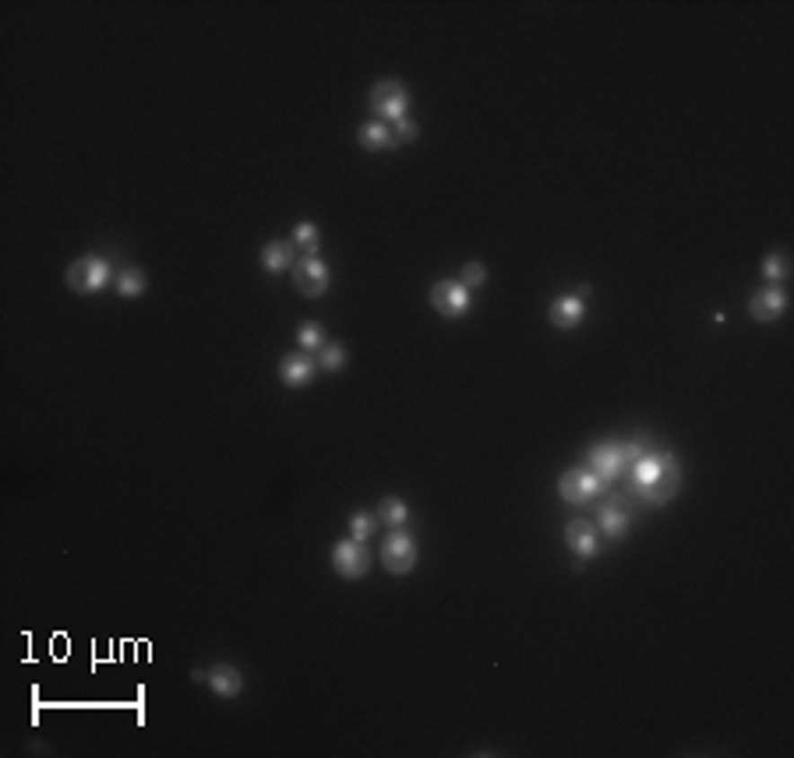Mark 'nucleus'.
<instances>
[{
	"label": "nucleus",
	"instance_id": "25",
	"mask_svg": "<svg viewBox=\"0 0 794 758\" xmlns=\"http://www.w3.org/2000/svg\"><path fill=\"white\" fill-rule=\"evenodd\" d=\"M389 128H393V138H396V145L417 142V135H420L417 120H410V117H402V120H396V124H389Z\"/></svg>",
	"mask_w": 794,
	"mask_h": 758
},
{
	"label": "nucleus",
	"instance_id": "2",
	"mask_svg": "<svg viewBox=\"0 0 794 758\" xmlns=\"http://www.w3.org/2000/svg\"><path fill=\"white\" fill-rule=\"evenodd\" d=\"M110 276H113V269H110V261L100 258V254H85V258H78L71 269H67V289H75V293H100L102 286L110 283Z\"/></svg>",
	"mask_w": 794,
	"mask_h": 758
},
{
	"label": "nucleus",
	"instance_id": "19",
	"mask_svg": "<svg viewBox=\"0 0 794 758\" xmlns=\"http://www.w3.org/2000/svg\"><path fill=\"white\" fill-rule=\"evenodd\" d=\"M146 286H149V279H146V272H138V269H124V272L117 276V293H120L124 300L142 296V293H146Z\"/></svg>",
	"mask_w": 794,
	"mask_h": 758
},
{
	"label": "nucleus",
	"instance_id": "5",
	"mask_svg": "<svg viewBox=\"0 0 794 758\" xmlns=\"http://www.w3.org/2000/svg\"><path fill=\"white\" fill-rule=\"evenodd\" d=\"M604 487H607V480H600L594 470H569V473H561V480H558V494H561V501H569V505H587Z\"/></svg>",
	"mask_w": 794,
	"mask_h": 758
},
{
	"label": "nucleus",
	"instance_id": "26",
	"mask_svg": "<svg viewBox=\"0 0 794 758\" xmlns=\"http://www.w3.org/2000/svg\"><path fill=\"white\" fill-rule=\"evenodd\" d=\"M459 283L466 286V289L484 286V283H488V269H484L481 261H466V265H463V279H459Z\"/></svg>",
	"mask_w": 794,
	"mask_h": 758
},
{
	"label": "nucleus",
	"instance_id": "15",
	"mask_svg": "<svg viewBox=\"0 0 794 758\" xmlns=\"http://www.w3.org/2000/svg\"><path fill=\"white\" fill-rule=\"evenodd\" d=\"M357 142H360V148H367V152H389V148H396L393 128L382 124V120H367V124H360Z\"/></svg>",
	"mask_w": 794,
	"mask_h": 758
},
{
	"label": "nucleus",
	"instance_id": "8",
	"mask_svg": "<svg viewBox=\"0 0 794 758\" xmlns=\"http://www.w3.org/2000/svg\"><path fill=\"white\" fill-rule=\"evenodd\" d=\"M784 311H788V293H784L781 286H766V289L752 293V300H748V314H752L759 325L781 322Z\"/></svg>",
	"mask_w": 794,
	"mask_h": 758
},
{
	"label": "nucleus",
	"instance_id": "6",
	"mask_svg": "<svg viewBox=\"0 0 794 758\" xmlns=\"http://www.w3.org/2000/svg\"><path fill=\"white\" fill-rule=\"evenodd\" d=\"M470 289L459 283V279H442L431 289V307L442 314V318H463L470 311Z\"/></svg>",
	"mask_w": 794,
	"mask_h": 758
},
{
	"label": "nucleus",
	"instance_id": "9",
	"mask_svg": "<svg viewBox=\"0 0 794 758\" xmlns=\"http://www.w3.org/2000/svg\"><path fill=\"white\" fill-rule=\"evenodd\" d=\"M590 470H594L600 480H618L625 473V452L622 445H594L590 448Z\"/></svg>",
	"mask_w": 794,
	"mask_h": 758
},
{
	"label": "nucleus",
	"instance_id": "11",
	"mask_svg": "<svg viewBox=\"0 0 794 758\" xmlns=\"http://www.w3.org/2000/svg\"><path fill=\"white\" fill-rule=\"evenodd\" d=\"M678 487H682V466H678V459H671L667 463V470H664V476L649 487V490H643L640 498H643L649 508H664L675 494H678Z\"/></svg>",
	"mask_w": 794,
	"mask_h": 758
},
{
	"label": "nucleus",
	"instance_id": "3",
	"mask_svg": "<svg viewBox=\"0 0 794 758\" xmlns=\"http://www.w3.org/2000/svg\"><path fill=\"white\" fill-rule=\"evenodd\" d=\"M382 565L389 575H410L413 565H417V540L399 525L385 536L382 543Z\"/></svg>",
	"mask_w": 794,
	"mask_h": 758
},
{
	"label": "nucleus",
	"instance_id": "16",
	"mask_svg": "<svg viewBox=\"0 0 794 758\" xmlns=\"http://www.w3.org/2000/svg\"><path fill=\"white\" fill-rule=\"evenodd\" d=\"M261 269L272 272V276L294 269V243H287V240H269V243L261 247Z\"/></svg>",
	"mask_w": 794,
	"mask_h": 758
},
{
	"label": "nucleus",
	"instance_id": "10",
	"mask_svg": "<svg viewBox=\"0 0 794 758\" xmlns=\"http://www.w3.org/2000/svg\"><path fill=\"white\" fill-rule=\"evenodd\" d=\"M547 318H551V325H554V329H561V332L579 329V325H583V318H587V304H583V296H558V300L551 304Z\"/></svg>",
	"mask_w": 794,
	"mask_h": 758
},
{
	"label": "nucleus",
	"instance_id": "23",
	"mask_svg": "<svg viewBox=\"0 0 794 758\" xmlns=\"http://www.w3.org/2000/svg\"><path fill=\"white\" fill-rule=\"evenodd\" d=\"M318 226L314 223H300L297 230H294V247H300L304 254H318Z\"/></svg>",
	"mask_w": 794,
	"mask_h": 758
},
{
	"label": "nucleus",
	"instance_id": "20",
	"mask_svg": "<svg viewBox=\"0 0 794 758\" xmlns=\"http://www.w3.org/2000/svg\"><path fill=\"white\" fill-rule=\"evenodd\" d=\"M297 342H300V349H304V353H318V349H322L329 339H325V329H322L318 322H304V325H300V332H297Z\"/></svg>",
	"mask_w": 794,
	"mask_h": 758
},
{
	"label": "nucleus",
	"instance_id": "7",
	"mask_svg": "<svg viewBox=\"0 0 794 758\" xmlns=\"http://www.w3.org/2000/svg\"><path fill=\"white\" fill-rule=\"evenodd\" d=\"M332 568L343 578H364V571L371 568V551L360 540H340L332 547Z\"/></svg>",
	"mask_w": 794,
	"mask_h": 758
},
{
	"label": "nucleus",
	"instance_id": "4",
	"mask_svg": "<svg viewBox=\"0 0 794 758\" xmlns=\"http://www.w3.org/2000/svg\"><path fill=\"white\" fill-rule=\"evenodd\" d=\"M290 279H294V289L300 296H307V300L325 296V289H329V265L318 254H304L300 261H294Z\"/></svg>",
	"mask_w": 794,
	"mask_h": 758
},
{
	"label": "nucleus",
	"instance_id": "14",
	"mask_svg": "<svg viewBox=\"0 0 794 758\" xmlns=\"http://www.w3.org/2000/svg\"><path fill=\"white\" fill-rule=\"evenodd\" d=\"M279 378L287 388H304L307 381L314 378V360L307 357V353H290V357H283V364H279Z\"/></svg>",
	"mask_w": 794,
	"mask_h": 758
},
{
	"label": "nucleus",
	"instance_id": "21",
	"mask_svg": "<svg viewBox=\"0 0 794 758\" xmlns=\"http://www.w3.org/2000/svg\"><path fill=\"white\" fill-rule=\"evenodd\" d=\"M375 525H378V516H371V512H353V516H349V536L360 540V543H367V536L375 533Z\"/></svg>",
	"mask_w": 794,
	"mask_h": 758
},
{
	"label": "nucleus",
	"instance_id": "12",
	"mask_svg": "<svg viewBox=\"0 0 794 758\" xmlns=\"http://www.w3.org/2000/svg\"><path fill=\"white\" fill-rule=\"evenodd\" d=\"M565 543H569V551H572L576 558H583V561L600 554L594 522H587V519H572L565 525Z\"/></svg>",
	"mask_w": 794,
	"mask_h": 758
},
{
	"label": "nucleus",
	"instance_id": "17",
	"mask_svg": "<svg viewBox=\"0 0 794 758\" xmlns=\"http://www.w3.org/2000/svg\"><path fill=\"white\" fill-rule=\"evenodd\" d=\"M596 522H600V529H604L611 540H622V536L629 533V522H632V516H629V508H622L618 501H604V505H600V516H596Z\"/></svg>",
	"mask_w": 794,
	"mask_h": 758
},
{
	"label": "nucleus",
	"instance_id": "1",
	"mask_svg": "<svg viewBox=\"0 0 794 758\" xmlns=\"http://www.w3.org/2000/svg\"><path fill=\"white\" fill-rule=\"evenodd\" d=\"M367 99H371V110L378 113L382 124H396V120L406 117V110H410V89H406L402 82H393V78L378 82Z\"/></svg>",
	"mask_w": 794,
	"mask_h": 758
},
{
	"label": "nucleus",
	"instance_id": "22",
	"mask_svg": "<svg viewBox=\"0 0 794 758\" xmlns=\"http://www.w3.org/2000/svg\"><path fill=\"white\" fill-rule=\"evenodd\" d=\"M318 364H322L325 371H340V367H347V349L336 346V342H325V346L318 349Z\"/></svg>",
	"mask_w": 794,
	"mask_h": 758
},
{
	"label": "nucleus",
	"instance_id": "24",
	"mask_svg": "<svg viewBox=\"0 0 794 758\" xmlns=\"http://www.w3.org/2000/svg\"><path fill=\"white\" fill-rule=\"evenodd\" d=\"M763 276H766L770 283H781V279H788V258H784L781 251L766 254V258H763Z\"/></svg>",
	"mask_w": 794,
	"mask_h": 758
},
{
	"label": "nucleus",
	"instance_id": "18",
	"mask_svg": "<svg viewBox=\"0 0 794 758\" xmlns=\"http://www.w3.org/2000/svg\"><path fill=\"white\" fill-rule=\"evenodd\" d=\"M375 516H378V522L399 529V525H406V519H410V508H406V501H399V498H382V505H378Z\"/></svg>",
	"mask_w": 794,
	"mask_h": 758
},
{
	"label": "nucleus",
	"instance_id": "13",
	"mask_svg": "<svg viewBox=\"0 0 794 758\" xmlns=\"http://www.w3.org/2000/svg\"><path fill=\"white\" fill-rule=\"evenodd\" d=\"M205 681H208V688H212L219 699H237V695L244 692V677H241V670L230 666V664L212 666V670L205 674Z\"/></svg>",
	"mask_w": 794,
	"mask_h": 758
}]
</instances>
